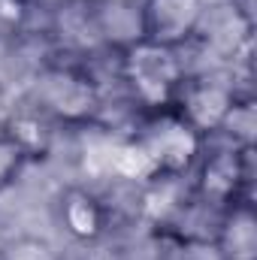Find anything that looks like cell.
<instances>
[{
  "instance_id": "cell-10",
  "label": "cell",
  "mask_w": 257,
  "mask_h": 260,
  "mask_svg": "<svg viewBox=\"0 0 257 260\" xmlns=\"http://www.w3.org/2000/svg\"><path fill=\"white\" fill-rule=\"evenodd\" d=\"M30 157L24 154V148L6 133V130H0V191H6L15 179H18V173H21V167L27 164Z\"/></svg>"
},
{
  "instance_id": "cell-3",
  "label": "cell",
  "mask_w": 257,
  "mask_h": 260,
  "mask_svg": "<svg viewBox=\"0 0 257 260\" xmlns=\"http://www.w3.org/2000/svg\"><path fill=\"white\" fill-rule=\"evenodd\" d=\"M34 97H37V109L46 118H58L67 124L88 121L100 109V91L94 79L79 67L58 64L43 70V76L37 79Z\"/></svg>"
},
{
  "instance_id": "cell-7",
  "label": "cell",
  "mask_w": 257,
  "mask_h": 260,
  "mask_svg": "<svg viewBox=\"0 0 257 260\" xmlns=\"http://www.w3.org/2000/svg\"><path fill=\"white\" fill-rule=\"evenodd\" d=\"M58 221L76 242H97L109 230V206L82 185H70L58 197Z\"/></svg>"
},
{
  "instance_id": "cell-4",
  "label": "cell",
  "mask_w": 257,
  "mask_h": 260,
  "mask_svg": "<svg viewBox=\"0 0 257 260\" xmlns=\"http://www.w3.org/2000/svg\"><path fill=\"white\" fill-rule=\"evenodd\" d=\"M239 97H236V88L221 79V76H209V73H200V76H185L176 100H173V112L197 133V136H209V133H218V130L227 127L233 109H236Z\"/></svg>"
},
{
  "instance_id": "cell-8",
  "label": "cell",
  "mask_w": 257,
  "mask_h": 260,
  "mask_svg": "<svg viewBox=\"0 0 257 260\" xmlns=\"http://www.w3.org/2000/svg\"><path fill=\"white\" fill-rule=\"evenodd\" d=\"M218 251H221L224 260H254L257 227H254V212L245 200L227 206L221 230H218Z\"/></svg>"
},
{
  "instance_id": "cell-11",
  "label": "cell",
  "mask_w": 257,
  "mask_h": 260,
  "mask_svg": "<svg viewBox=\"0 0 257 260\" xmlns=\"http://www.w3.org/2000/svg\"><path fill=\"white\" fill-rule=\"evenodd\" d=\"M27 6L30 0H0V34L18 30L21 21L27 18Z\"/></svg>"
},
{
  "instance_id": "cell-6",
  "label": "cell",
  "mask_w": 257,
  "mask_h": 260,
  "mask_svg": "<svg viewBox=\"0 0 257 260\" xmlns=\"http://www.w3.org/2000/svg\"><path fill=\"white\" fill-rule=\"evenodd\" d=\"M248 145H227L218 151H206L200 154V167H197V182H194V194L203 203L212 206H233L242 203V188L248 185Z\"/></svg>"
},
{
  "instance_id": "cell-1",
  "label": "cell",
  "mask_w": 257,
  "mask_h": 260,
  "mask_svg": "<svg viewBox=\"0 0 257 260\" xmlns=\"http://www.w3.org/2000/svg\"><path fill=\"white\" fill-rule=\"evenodd\" d=\"M185 76H188V67L179 58V49L157 46L136 37L121 52V79L127 85L130 97L148 112L170 109Z\"/></svg>"
},
{
  "instance_id": "cell-5",
  "label": "cell",
  "mask_w": 257,
  "mask_h": 260,
  "mask_svg": "<svg viewBox=\"0 0 257 260\" xmlns=\"http://www.w3.org/2000/svg\"><path fill=\"white\" fill-rule=\"evenodd\" d=\"M206 0H139V34L148 43L182 49L188 46L203 18H206Z\"/></svg>"
},
{
  "instance_id": "cell-9",
  "label": "cell",
  "mask_w": 257,
  "mask_h": 260,
  "mask_svg": "<svg viewBox=\"0 0 257 260\" xmlns=\"http://www.w3.org/2000/svg\"><path fill=\"white\" fill-rule=\"evenodd\" d=\"M0 260H61V254L40 236H15L0 245Z\"/></svg>"
},
{
  "instance_id": "cell-2",
  "label": "cell",
  "mask_w": 257,
  "mask_h": 260,
  "mask_svg": "<svg viewBox=\"0 0 257 260\" xmlns=\"http://www.w3.org/2000/svg\"><path fill=\"white\" fill-rule=\"evenodd\" d=\"M151 115L154 118L145 124V133L133 139L151 167V179L154 176H185L197 164V157L203 154L206 139L197 136L173 109L151 112Z\"/></svg>"
},
{
  "instance_id": "cell-12",
  "label": "cell",
  "mask_w": 257,
  "mask_h": 260,
  "mask_svg": "<svg viewBox=\"0 0 257 260\" xmlns=\"http://www.w3.org/2000/svg\"><path fill=\"white\" fill-rule=\"evenodd\" d=\"M91 3H130V0H91Z\"/></svg>"
}]
</instances>
